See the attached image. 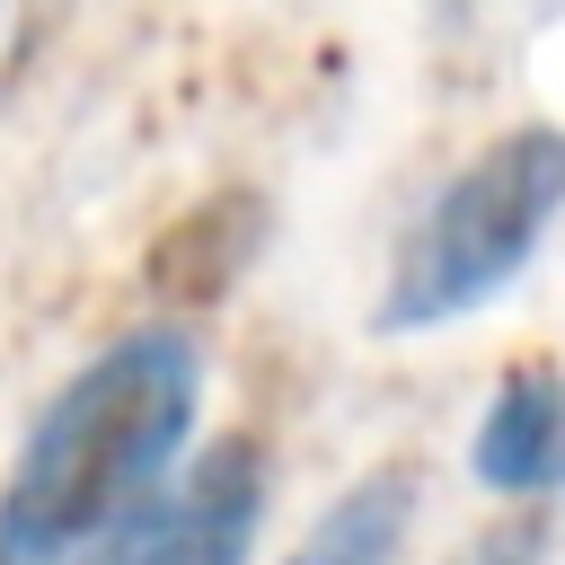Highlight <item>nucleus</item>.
Listing matches in <instances>:
<instances>
[{"instance_id": "f257e3e1", "label": "nucleus", "mask_w": 565, "mask_h": 565, "mask_svg": "<svg viewBox=\"0 0 565 565\" xmlns=\"http://www.w3.org/2000/svg\"><path fill=\"white\" fill-rule=\"evenodd\" d=\"M203 406V353L177 327H132L88 353L0 477V565H71L106 539L185 450Z\"/></svg>"}, {"instance_id": "f03ea898", "label": "nucleus", "mask_w": 565, "mask_h": 565, "mask_svg": "<svg viewBox=\"0 0 565 565\" xmlns=\"http://www.w3.org/2000/svg\"><path fill=\"white\" fill-rule=\"evenodd\" d=\"M556 212H565V124H521L486 141L406 230L380 291V335H424L512 291V274L539 256Z\"/></svg>"}, {"instance_id": "7ed1b4c3", "label": "nucleus", "mask_w": 565, "mask_h": 565, "mask_svg": "<svg viewBox=\"0 0 565 565\" xmlns=\"http://www.w3.org/2000/svg\"><path fill=\"white\" fill-rule=\"evenodd\" d=\"M265 441L230 433L212 441L177 486L159 477L106 539H88L71 565H247L256 530H265Z\"/></svg>"}, {"instance_id": "20e7f679", "label": "nucleus", "mask_w": 565, "mask_h": 565, "mask_svg": "<svg viewBox=\"0 0 565 565\" xmlns=\"http://www.w3.org/2000/svg\"><path fill=\"white\" fill-rule=\"evenodd\" d=\"M468 468L486 494H547L565 477V371L556 362H521L494 388Z\"/></svg>"}, {"instance_id": "39448f33", "label": "nucleus", "mask_w": 565, "mask_h": 565, "mask_svg": "<svg viewBox=\"0 0 565 565\" xmlns=\"http://www.w3.org/2000/svg\"><path fill=\"white\" fill-rule=\"evenodd\" d=\"M415 494H424V477H415L406 459L353 477V486L309 521V539H300L282 565H397V556H406V530H415Z\"/></svg>"}]
</instances>
